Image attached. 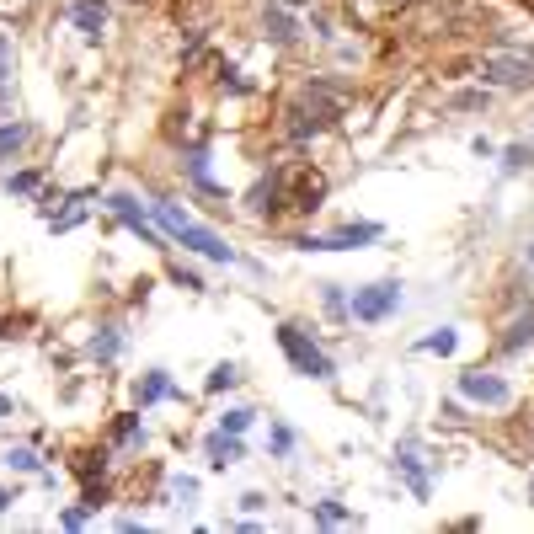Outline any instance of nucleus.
I'll list each match as a JSON object with an SVG mask.
<instances>
[{"instance_id":"13","label":"nucleus","mask_w":534,"mask_h":534,"mask_svg":"<svg viewBox=\"0 0 534 534\" xmlns=\"http://www.w3.org/2000/svg\"><path fill=\"white\" fill-rule=\"evenodd\" d=\"M454 342H460V337H454V332H438V337H422V353H438V358H449V353H454Z\"/></svg>"},{"instance_id":"16","label":"nucleus","mask_w":534,"mask_h":534,"mask_svg":"<svg viewBox=\"0 0 534 534\" xmlns=\"http://www.w3.org/2000/svg\"><path fill=\"white\" fill-rule=\"evenodd\" d=\"M27 139V123H11V129H0V150H17Z\"/></svg>"},{"instance_id":"8","label":"nucleus","mask_w":534,"mask_h":534,"mask_svg":"<svg viewBox=\"0 0 534 534\" xmlns=\"http://www.w3.org/2000/svg\"><path fill=\"white\" fill-rule=\"evenodd\" d=\"M70 17H75V27H81L86 38H97L102 27H107V6H102V0H75Z\"/></svg>"},{"instance_id":"7","label":"nucleus","mask_w":534,"mask_h":534,"mask_svg":"<svg viewBox=\"0 0 534 534\" xmlns=\"http://www.w3.org/2000/svg\"><path fill=\"white\" fill-rule=\"evenodd\" d=\"M107 209H113V214H118V219H123V225H129V230H139V235H145V241H155V230H150L145 209H139V203H134L129 193H113V198H107Z\"/></svg>"},{"instance_id":"4","label":"nucleus","mask_w":534,"mask_h":534,"mask_svg":"<svg viewBox=\"0 0 534 534\" xmlns=\"http://www.w3.org/2000/svg\"><path fill=\"white\" fill-rule=\"evenodd\" d=\"M396 305H401V289H396V284H374V289H364V294H353V316H358V321H385Z\"/></svg>"},{"instance_id":"6","label":"nucleus","mask_w":534,"mask_h":534,"mask_svg":"<svg viewBox=\"0 0 534 534\" xmlns=\"http://www.w3.org/2000/svg\"><path fill=\"white\" fill-rule=\"evenodd\" d=\"M284 182H289V171H273L267 182H257L251 209H257V214H278V209H284Z\"/></svg>"},{"instance_id":"1","label":"nucleus","mask_w":534,"mask_h":534,"mask_svg":"<svg viewBox=\"0 0 534 534\" xmlns=\"http://www.w3.org/2000/svg\"><path fill=\"white\" fill-rule=\"evenodd\" d=\"M155 209V219H161V230H171L182 246H193V251H203V257H214V262H235V246H225V235H214L209 225H193L177 203H150Z\"/></svg>"},{"instance_id":"26","label":"nucleus","mask_w":534,"mask_h":534,"mask_svg":"<svg viewBox=\"0 0 534 534\" xmlns=\"http://www.w3.org/2000/svg\"><path fill=\"white\" fill-rule=\"evenodd\" d=\"M273 6H305V0H273Z\"/></svg>"},{"instance_id":"24","label":"nucleus","mask_w":534,"mask_h":534,"mask_svg":"<svg viewBox=\"0 0 534 534\" xmlns=\"http://www.w3.org/2000/svg\"><path fill=\"white\" fill-rule=\"evenodd\" d=\"M11 508V492H6V486H0V513H6Z\"/></svg>"},{"instance_id":"27","label":"nucleus","mask_w":534,"mask_h":534,"mask_svg":"<svg viewBox=\"0 0 534 534\" xmlns=\"http://www.w3.org/2000/svg\"><path fill=\"white\" fill-rule=\"evenodd\" d=\"M6 412H11V401H6V396H0V417H6Z\"/></svg>"},{"instance_id":"20","label":"nucleus","mask_w":534,"mask_h":534,"mask_svg":"<svg viewBox=\"0 0 534 534\" xmlns=\"http://www.w3.org/2000/svg\"><path fill=\"white\" fill-rule=\"evenodd\" d=\"M6 460H11V465H17V470H38V454H33V449H11V454H6Z\"/></svg>"},{"instance_id":"12","label":"nucleus","mask_w":534,"mask_h":534,"mask_svg":"<svg viewBox=\"0 0 534 534\" xmlns=\"http://www.w3.org/2000/svg\"><path fill=\"white\" fill-rule=\"evenodd\" d=\"M161 396H171V380H166V374H161V369H155V374H150V380H145V385H139V406H150V401H161Z\"/></svg>"},{"instance_id":"23","label":"nucleus","mask_w":534,"mask_h":534,"mask_svg":"<svg viewBox=\"0 0 534 534\" xmlns=\"http://www.w3.org/2000/svg\"><path fill=\"white\" fill-rule=\"evenodd\" d=\"M529 161H534V155H529L524 145H513V150H508V166H513V171H518V166H529Z\"/></svg>"},{"instance_id":"11","label":"nucleus","mask_w":534,"mask_h":534,"mask_svg":"<svg viewBox=\"0 0 534 534\" xmlns=\"http://www.w3.org/2000/svg\"><path fill=\"white\" fill-rule=\"evenodd\" d=\"M209 460L219 465V470H225L230 460H241V444H235V433L225 438V433H219V438H209Z\"/></svg>"},{"instance_id":"22","label":"nucleus","mask_w":534,"mask_h":534,"mask_svg":"<svg viewBox=\"0 0 534 534\" xmlns=\"http://www.w3.org/2000/svg\"><path fill=\"white\" fill-rule=\"evenodd\" d=\"M171 278H177L182 289H203V278H198V273H187V267H177V273H171Z\"/></svg>"},{"instance_id":"17","label":"nucleus","mask_w":534,"mask_h":534,"mask_svg":"<svg viewBox=\"0 0 534 534\" xmlns=\"http://www.w3.org/2000/svg\"><path fill=\"white\" fill-rule=\"evenodd\" d=\"M401 470H406V476H412V486H417V492H428V476H422V465L412 460V454H401Z\"/></svg>"},{"instance_id":"10","label":"nucleus","mask_w":534,"mask_h":534,"mask_svg":"<svg viewBox=\"0 0 534 534\" xmlns=\"http://www.w3.org/2000/svg\"><path fill=\"white\" fill-rule=\"evenodd\" d=\"M534 342V305H524V316H518L513 326H508V337H502V348L508 353H518V348H529Z\"/></svg>"},{"instance_id":"21","label":"nucleus","mask_w":534,"mask_h":534,"mask_svg":"<svg viewBox=\"0 0 534 534\" xmlns=\"http://www.w3.org/2000/svg\"><path fill=\"white\" fill-rule=\"evenodd\" d=\"M316 518H321V524H342V518H348V513H342L337 502H321V508H316Z\"/></svg>"},{"instance_id":"25","label":"nucleus","mask_w":534,"mask_h":534,"mask_svg":"<svg viewBox=\"0 0 534 534\" xmlns=\"http://www.w3.org/2000/svg\"><path fill=\"white\" fill-rule=\"evenodd\" d=\"M524 262L534 267V235H529V246H524Z\"/></svg>"},{"instance_id":"2","label":"nucleus","mask_w":534,"mask_h":534,"mask_svg":"<svg viewBox=\"0 0 534 534\" xmlns=\"http://www.w3.org/2000/svg\"><path fill=\"white\" fill-rule=\"evenodd\" d=\"M278 348H284L289 364L300 369V374H310V380H332V358H326L316 342L300 332V326H284V332H278Z\"/></svg>"},{"instance_id":"15","label":"nucleus","mask_w":534,"mask_h":534,"mask_svg":"<svg viewBox=\"0 0 534 534\" xmlns=\"http://www.w3.org/2000/svg\"><path fill=\"white\" fill-rule=\"evenodd\" d=\"M235 380H241V374H235V364H219V369L209 374V390H230Z\"/></svg>"},{"instance_id":"9","label":"nucleus","mask_w":534,"mask_h":534,"mask_svg":"<svg viewBox=\"0 0 534 534\" xmlns=\"http://www.w3.org/2000/svg\"><path fill=\"white\" fill-rule=\"evenodd\" d=\"M262 27H267V38H273V43H294V38H300V27H294V17L284 6H267Z\"/></svg>"},{"instance_id":"3","label":"nucleus","mask_w":534,"mask_h":534,"mask_svg":"<svg viewBox=\"0 0 534 534\" xmlns=\"http://www.w3.org/2000/svg\"><path fill=\"white\" fill-rule=\"evenodd\" d=\"M481 81H492V86H508V91H529V86H534V59L492 54V59H481Z\"/></svg>"},{"instance_id":"5","label":"nucleus","mask_w":534,"mask_h":534,"mask_svg":"<svg viewBox=\"0 0 534 534\" xmlns=\"http://www.w3.org/2000/svg\"><path fill=\"white\" fill-rule=\"evenodd\" d=\"M460 396L481 401V406H508V385L497 380V374H460Z\"/></svg>"},{"instance_id":"19","label":"nucleus","mask_w":534,"mask_h":534,"mask_svg":"<svg viewBox=\"0 0 534 534\" xmlns=\"http://www.w3.org/2000/svg\"><path fill=\"white\" fill-rule=\"evenodd\" d=\"M251 428V412H225V433H235V438H241Z\"/></svg>"},{"instance_id":"14","label":"nucleus","mask_w":534,"mask_h":534,"mask_svg":"<svg viewBox=\"0 0 534 534\" xmlns=\"http://www.w3.org/2000/svg\"><path fill=\"white\" fill-rule=\"evenodd\" d=\"M6 91H11V43L0 38V107H6Z\"/></svg>"},{"instance_id":"18","label":"nucleus","mask_w":534,"mask_h":534,"mask_svg":"<svg viewBox=\"0 0 534 534\" xmlns=\"http://www.w3.org/2000/svg\"><path fill=\"white\" fill-rule=\"evenodd\" d=\"M91 353H97V358H113V353H118V332H102L97 342H91Z\"/></svg>"}]
</instances>
